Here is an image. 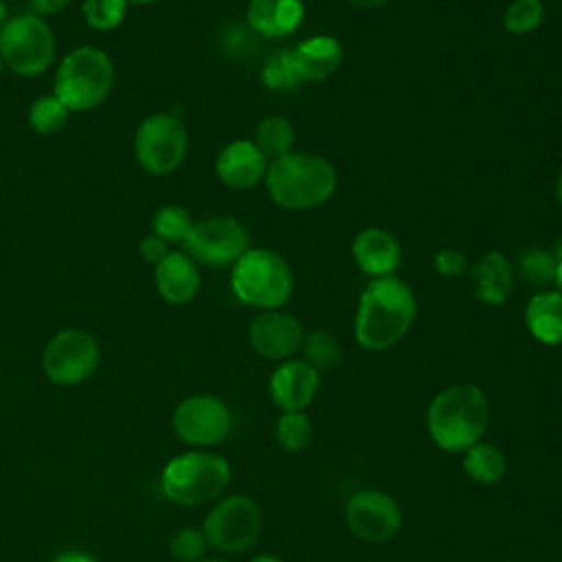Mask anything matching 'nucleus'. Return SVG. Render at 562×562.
<instances>
[{"label":"nucleus","instance_id":"423d86ee","mask_svg":"<svg viewBox=\"0 0 562 562\" xmlns=\"http://www.w3.org/2000/svg\"><path fill=\"white\" fill-rule=\"evenodd\" d=\"M231 483V465L213 452H184L173 457L160 474L162 494L184 507L217 498Z\"/></svg>","mask_w":562,"mask_h":562},{"label":"nucleus","instance_id":"412c9836","mask_svg":"<svg viewBox=\"0 0 562 562\" xmlns=\"http://www.w3.org/2000/svg\"><path fill=\"white\" fill-rule=\"evenodd\" d=\"M342 46L331 35H312L292 48L296 70L303 81H323L342 64Z\"/></svg>","mask_w":562,"mask_h":562},{"label":"nucleus","instance_id":"79ce46f5","mask_svg":"<svg viewBox=\"0 0 562 562\" xmlns=\"http://www.w3.org/2000/svg\"><path fill=\"white\" fill-rule=\"evenodd\" d=\"M125 2H132V4H151V2H160V0H125Z\"/></svg>","mask_w":562,"mask_h":562},{"label":"nucleus","instance_id":"f3484780","mask_svg":"<svg viewBox=\"0 0 562 562\" xmlns=\"http://www.w3.org/2000/svg\"><path fill=\"white\" fill-rule=\"evenodd\" d=\"M351 257L360 272L371 279H380L391 277L400 268L402 248L386 228L369 226L353 237Z\"/></svg>","mask_w":562,"mask_h":562},{"label":"nucleus","instance_id":"4468645a","mask_svg":"<svg viewBox=\"0 0 562 562\" xmlns=\"http://www.w3.org/2000/svg\"><path fill=\"white\" fill-rule=\"evenodd\" d=\"M246 336L255 353L283 362L303 347L305 329L301 321L290 312L263 310L248 323Z\"/></svg>","mask_w":562,"mask_h":562},{"label":"nucleus","instance_id":"2f4dec72","mask_svg":"<svg viewBox=\"0 0 562 562\" xmlns=\"http://www.w3.org/2000/svg\"><path fill=\"white\" fill-rule=\"evenodd\" d=\"M127 11L125 0H83L81 13L90 29L94 31H112L116 29Z\"/></svg>","mask_w":562,"mask_h":562},{"label":"nucleus","instance_id":"0eeeda50","mask_svg":"<svg viewBox=\"0 0 562 562\" xmlns=\"http://www.w3.org/2000/svg\"><path fill=\"white\" fill-rule=\"evenodd\" d=\"M55 57V35L44 18L22 13L9 18L0 29L2 66L20 77L44 72Z\"/></svg>","mask_w":562,"mask_h":562},{"label":"nucleus","instance_id":"7c9ffc66","mask_svg":"<svg viewBox=\"0 0 562 562\" xmlns=\"http://www.w3.org/2000/svg\"><path fill=\"white\" fill-rule=\"evenodd\" d=\"M542 0H512L503 13V26L512 35H527L542 24Z\"/></svg>","mask_w":562,"mask_h":562},{"label":"nucleus","instance_id":"7ed1b4c3","mask_svg":"<svg viewBox=\"0 0 562 562\" xmlns=\"http://www.w3.org/2000/svg\"><path fill=\"white\" fill-rule=\"evenodd\" d=\"M487 419V397L474 384H452L439 391L426 411L428 435L446 452H465L481 441Z\"/></svg>","mask_w":562,"mask_h":562},{"label":"nucleus","instance_id":"393cba45","mask_svg":"<svg viewBox=\"0 0 562 562\" xmlns=\"http://www.w3.org/2000/svg\"><path fill=\"white\" fill-rule=\"evenodd\" d=\"M261 81L266 88L277 90V92H290L296 90L303 79L296 70L294 57H292V48H281L277 53H272L263 66H261Z\"/></svg>","mask_w":562,"mask_h":562},{"label":"nucleus","instance_id":"f257e3e1","mask_svg":"<svg viewBox=\"0 0 562 562\" xmlns=\"http://www.w3.org/2000/svg\"><path fill=\"white\" fill-rule=\"evenodd\" d=\"M417 301L400 277L371 279L358 301L353 338L369 351H386L397 345L413 327Z\"/></svg>","mask_w":562,"mask_h":562},{"label":"nucleus","instance_id":"aec40b11","mask_svg":"<svg viewBox=\"0 0 562 562\" xmlns=\"http://www.w3.org/2000/svg\"><path fill=\"white\" fill-rule=\"evenodd\" d=\"M468 274H470L472 294L485 305H501L512 294L514 268L509 259L498 250L485 252L470 268Z\"/></svg>","mask_w":562,"mask_h":562},{"label":"nucleus","instance_id":"473e14b6","mask_svg":"<svg viewBox=\"0 0 562 562\" xmlns=\"http://www.w3.org/2000/svg\"><path fill=\"white\" fill-rule=\"evenodd\" d=\"M167 549H169V555L176 558L178 562H198L206 549V538L202 529L182 527L171 533Z\"/></svg>","mask_w":562,"mask_h":562},{"label":"nucleus","instance_id":"f03ea898","mask_svg":"<svg viewBox=\"0 0 562 562\" xmlns=\"http://www.w3.org/2000/svg\"><path fill=\"white\" fill-rule=\"evenodd\" d=\"M263 184L277 206L285 211H310L334 195L338 176L325 156L292 149L268 162Z\"/></svg>","mask_w":562,"mask_h":562},{"label":"nucleus","instance_id":"c03bdc74","mask_svg":"<svg viewBox=\"0 0 562 562\" xmlns=\"http://www.w3.org/2000/svg\"><path fill=\"white\" fill-rule=\"evenodd\" d=\"M198 562H226V560H220V558H206V560H198Z\"/></svg>","mask_w":562,"mask_h":562},{"label":"nucleus","instance_id":"6e6552de","mask_svg":"<svg viewBox=\"0 0 562 562\" xmlns=\"http://www.w3.org/2000/svg\"><path fill=\"white\" fill-rule=\"evenodd\" d=\"M263 516L259 505L246 494H233L211 507L202 522L206 544L222 553L250 549L261 533Z\"/></svg>","mask_w":562,"mask_h":562},{"label":"nucleus","instance_id":"cd10ccee","mask_svg":"<svg viewBox=\"0 0 562 562\" xmlns=\"http://www.w3.org/2000/svg\"><path fill=\"white\" fill-rule=\"evenodd\" d=\"M303 360L312 364L316 371H327L334 369L342 360V347L338 338L331 331L325 329H314L305 334L303 338Z\"/></svg>","mask_w":562,"mask_h":562},{"label":"nucleus","instance_id":"ddd939ff","mask_svg":"<svg viewBox=\"0 0 562 562\" xmlns=\"http://www.w3.org/2000/svg\"><path fill=\"white\" fill-rule=\"evenodd\" d=\"M171 426L184 443L213 446L226 439L233 426V417L224 400L202 393L184 397L176 406Z\"/></svg>","mask_w":562,"mask_h":562},{"label":"nucleus","instance_id":"c9c22d12","mask_svg":"<svg viewBox=\"0 0 562 562\" xmlns=\"http://www.w3.org/2000/svg\"><path fill=\"white\" fill-rule=\"evenodd\" d=\"M70 4V0H29V7L33 9L35 15H55L64 11Z\"/></svg>","mask_w":562,"mask_h":562},{"label":"nucleus","instance_id":"ea45409f","mask_svg":"<svg viewBox=\"0 0 562 562\" xmlns=\"http://www.w3.org/2000/svg\"><path fill=\"white\" fill-rule=\"evenodd\" d=\"M250 562H283V560L277 555H270V553H261V555H255Z\"/></svg>","mask_w":562,"mask_h":562},{"label":"nucleus","instance_id":"e433bc0d","mask_svg":"<svg viewBox=\"0 0 562 562\" xmlns=\"http://www.w3.org/2000/svg\"><path fill=\"white\" fill-rule=\"evenodd\" d=\"M53 562H97V560H94L90 553H86V551H75V549H70V551L57 553Z\"/></svg>","mask_w":562,"mask_h":562},{"label":"nucleus","instance_id":"4c0bfd02","mask_svg":"<svg viewBox=\"0 0 562 562\" xmlns=\"http://www.w3.org/2000/svg\"><path fill=\"white\" fill-rule=\"evenodd\" d=\"M347 2H351L358 9H378V7L386 4L389 0H347Z\"/></svg>","mask_w":562,"mask_h":562},{"label":"nucleus","instance_id":"a211bd4d","mask_svg":"<svg viewBox=\"0 0 562 562\" xmlns=\"http://www.w3.org/2000/svg\"><path fill=\"white\" fill-rule=\"evenodd\" d=\"M303 18V0H250L246 9L248 26L266 40H281L292 35Z\"/></svg>","mask_w":562,"mask_h":562},{"label":"nucleus","instance_id":"b1692460","mask_svg":"<svg viewBox=\"0 0 562 562\" xmlns=\"http://www.w3.org/2000/svg\"><path fill=\"white\" fill-rule=\"evenodd\" d=\"M252 143L261 149L268 160H277L292 151L294 147V127L281 114L263 116L255 127Z\"/></svg>","mask_w":562,"mask_h":562},{"label":"nucleus","instance_id":"a19ab883","mask_svg":"<svg viewBox=\"0 0 562 562\" xmlns=\"http://www.w3.org/2000/svg\"><path fill=\"white\" fill-rule=\"evenodd\" d=\"M555 198H558V202L562 206V169H560V173L555 178Z\"/></svg>","mask_w":562,"mask_h":562},{"label":"nucleus","instance_id":"c756f323","mask_svg":"<svg viewBox=\"0 0 562 562\" xmlns=\"http://www.w3.org/2000/svg\"><path fill=\"white\" fill-rule=\"evenodd\" d=\"M274 435H277V443L285 452H301L303 448H307V443L312 439L310 417L303 411L281 413L277 419Z\"/></svg>","mask_w":562,"mask_h":562},{"label":"nucleus","instance_id":"f8f14e48","mask_svg":"<svg viewBox=\"0 0 562 562\" xmlns=\"http://www.w3.org/2000/svg\"><path fill=\"white\" fill-rule=\"evenodd\" d=\"M345 522L349 531L371 544L389 542L402 529V509L397 501L382 490H358L345 503Z\"/></svg>","mask_w":562,"mask_h":562},{"label":"nucleus","instance_id":"dca6fc26","mask_svg":"<svg viewBox=\"0 0 562 562\" xmlns=\"http://www.w3.org/2000/svg\"><path fill=\"white\" fill-rule=\"evenodd\" d=\"M268 158L261 154V149L246 138L231 140L224 145L215 158V176L222 184L228 189H252L266 178L268 171Z\"/></svg>","mask_w":562,"mask_h":562},{"label":"nucleus","instance_id":"37998d69","mask_svg":"<svg viewBox=\"0 0 562 562\" xmlns=\"http://www.w3.org/2000/svg\"><path fill=\"white\" fill-rule=\"evenodd\" d=\"M4 22H7V18H4V4L0 2V29L4 26Z\"/></svg>","mask_w":562,"mask_h":562},{"label":"nucleus","instance_id":"bb28decb","mask_svg":"<svg viewBox=\"0 0 562 562\" xmlns=\"http://www.w3.org/2000/svg\"><path fill=\"white\" fill-rule=\"evenodd\" d=\"M193 228V220L184 206L165 204L151 215V235L165 244H182Z\"/></svg>","mask_w":562,"mask_h":562},{"label":"nucleus","instance_id":"72a5a7b5","mask_svg":"<svg viewBox=\"0 0 562 562\" xmlns=\"http://www.w3.org/2000/svg\"><path fill=\"white\" fill-rule=\"evenodd\" d=\"M432 266L441 277H448V279H459V277H465L470 272L468 257L457 248L437 250V255L432 259Z\"/></svg>","mask_w":562,"mask_h":562},{"label":"nucleus","instance_id":"2eb2a0df","mask_svg":"<svg viewBox=\"0 0 562 562\" xmlns=\"http://www.w3.org/2000/svg\"><path fill=\"white\" fill-rule=\"evenodd\" d=\"M321 386L318 371L299 358H288L279 362V367L270 375V397L281 408L288 411H305L316 397Z\"/></svg>","mask_w":562,"mask_h":562},{"label":"nucleus","instance_id":"20e7f679","mask_svg":"<svg viewBox=\"0 0 562 562\" xmlns=\"http://www.w3.org/2000/svg\"><path fill=\"white\" fill-rule=\"evenodd\" d=\"M233 294L250 307L279 310L294 290L290 263L270 248H248L231 270Z\"/></svg>","mask_w":562,"mask_h":562},{"label":"nucleus","instance_id":"a878e982","mask_svg":"<svg viewBox=\"0 0 562 562\" xmlns=\"http://www.w3.org/2000/svg\"><path fill=\"white\" fill-rule=\"evenodd\" d=\"M68 116H70V110L55 94L37 97L26 112V121L31 130L44 136L59 132L68 123Z\"/></svg>","mask_w":562,"mask_h":562},{"label":"nucleus","instance_id":"5701e85b","mask_svg":"<svg viewBox=\"0 0 562 562\" xmlns=\"http://www.w3.org/2000/svg\"><path fill=\"white\" fill-rule=\"evenodd\" d=\"M461 454H463V470L474 483L494 485L505 476L507 457L496 443L481 439Z\"/></svg>","mask_w":562,"mask_h":562},{"label":"nucleus","instance_id":"c85d7f7f","mask_svg":"<svg viewBox=\"0 0 562 562\" xmlns=\"http://www.w3.org/2000/svg\"><path fill=\"white\" fill-rule=\"evenodd\" d=\"M558 257H555V252H551L547 248H527L518 255V274L529 285L547 288L555 281Z\"/></svg>","mask_w":562,"mask_h":562},{"label":"nucleus","instance_id":"58836bf2","mask_svg":"<svg viewBox=\"0 0 562 562\" xmlns=\"http://www.w3.org/2000/svg\"><path fill=\"white\" fill-rule=\"evenodd\" d=\"M553 288L562 294V255L558 257V270H555V281H553Z\"/></svg>","mask_w":562,"mask_h":562},{"label":"nucleus","instance_id":"4be33fe9","mask_svg":"<svg viewBox=\"0 0 562 562\" xmlns=\"http://www.w3.org/2000/svg\"><path fill=\"white\" fill-rule=\"evenodd\" d=\"M525 325L542 345H562V294L558 290L536 292L525 305Z\"/></svg>","mask_w":562,"mask_h":562},{"label":"nucleus","instance_id":"9d476101","mask_svg":"<svg viewBox=\"0 0 562 562\" xmlns=\"http://www.w3.org/2000/svg\"><path fill=\"white\" fill-rule=\"evenodd\" d=\"M99 364V345L86 329L68 327L57 331L44 347V375L59 386H75L88 380Z\"/></svg>","mask_w":562,"mask_h":562},{"label":"nucleus","instance_id":"a18cd8bd","mask_svg":"<svg viewBox=\"0 0 562 562\" xmlns=\"http://www.w3.org/2000/svg\"><path fill=\"white\" fill-rule=\"evenodd\" d=\"M2 68H4V66H2V59H0V72H2Z\"/></svg>","mask_w":562,"mask_h":562},{"label":"nucleus","instance_id":"f704fd0d","mask_svg":"<svg viewBox=\"0 0 562 562\" xmlns=\"http://www.w3.org/2000/svg\"><path fill=\"white\" fill-rule=\"evenodd\" d=\"M138 252H140V257L147 261V263H151V266H158L165 257H167V244L160 239V237H156V235H147V237H143L140 239V244H138Z\"/></svg>","mask_w":562,"mask_h":562},{"label":"nucleus","instance_id":"9b49d317","mask_svg":"<svg viewBox=\"0 0 562 562\" xmlns=\"http://www.w3.org/2000/svg\"><path fill=\"white\" fill-rule=\"evenodd\" d=\"M184 252L206 266H233L248 250V231L235 217H206L182 241Z\"/></svg>","mask_w":562,"mask_h":562},{"label":"nucleus","instance_id":"1a4fd4ad","mask_svg":"<svg viewBox=\"0 0 562 562\" xmlns=\"http://www.w3.org/2000/svg\"><path fill=\"white\" fill-rule=\"evenodd\" d=\"M189 145L184 123L167 112L149 114L134 132V156L151 176H167L180 167Z\"/></svg>","mask_w":562,"mask_h":562},{"label":"nucleus","instance_id":"39448f33","mask_svg":"<svg viewBox=\"0 0 562 562\" xmlns=\"http://www.w3.org/2000/svg\"><path fill=\"white\" fill-rule=\"evenodd\" d=\"M114 83V66L105 50L79 46L57 66L53 94L70 110H92L105 101Z\"/></svg>","mask_w":562,"mask_h":562},{"label":"nucleus","instance_id":"6ab92c4d","mask_svg":"<svg viewBox=\"0 0 562 562\" xmlns=\"http://www.w3.org/2000/svg\"><path fill=\"white\" fill-rule=\"evenodd\" d=\"M154 268H156L154 272L156 290L167 303L182 305L198 294L200 272L195 261L187 252L169 250L167 257Z\"/></svg>","mask_w":562,"mask_h":562}]
</instances>
